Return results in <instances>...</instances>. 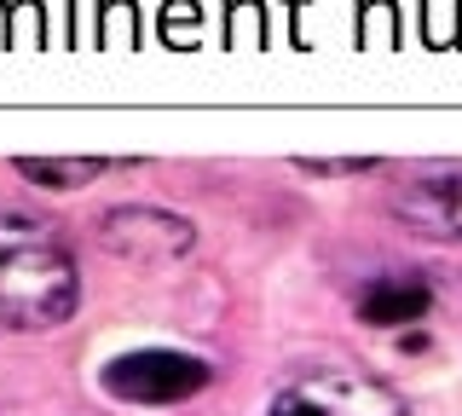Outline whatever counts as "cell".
<instances>
[{"instance_id": "8992f818", "label": "cell", "mask_w": 462, "mask_h": 416, "mask_svg": "<svg viewBox=\"0 0 462 416\" xmlns=\"http://www.w3.org/2000/svg\"><path fill=\"white\" fill-rule=\"evenodd\" d=\"M433 307V290L416 272H393V278H375L358 290V319L365 324H411Z\"/></svg>"}, {"instance_id": "5b68a950", "label": "cell", "mask_w": 462, "mask_h": 416, "mask_svg": "<svg viewBox=\"0 0 462 416\" xmlns=\"http://www.w3.org/2000/svg\"><path fill=\"white\" fill-rule=\"evenodd\" d=\"M393 214L411 232L462 243V162H439V168L404 174V185L393 191Z\"/></svg>"}, {"instance_id": "3957f363", "label": "cell", "mask_w": 462, "mask_h": 416, "mask_svg": "<svg viewBox=\"0 0 462 416\" xmlns=\"http://www.w3.org/2000/svg\"><path fill=\"white\" fill-rule=\"evenodd\" d=\"M208 376L214 370L180 347H139L105 365V393L127 399V405H180V399L202 393Z\"/></svg>"}, {"instance_id": "52a82bcc", "label": "cell", "mask_w": 462, "mask_h": 416, "mask_svg": "<svg viewBox=\"0 0 462 416\" xmlns=\"http://www.w3.org/2000/svg\"><path fill=\"white\" fill-rule=\"evenodd\" d=\"M98 168H105V162H64V156H23V162H18V174H23L29 185H52V191H76V185L98 180Z\"/></svg>"}, {"instance_id": "277c9868", "label": "cell", "mask_w": 462, "mask_h": 416, "mask_svg": "<svg viewBox=\"0 0 462 416\" xmlns=\"http://www.w3.org/2000/svg\"><path fill=\"white\" fill-rule=\"evenodd\" d=\"M98 237L110 243V254H127V261H180L191 254L197 232L168 208H151V203H127V208H110L98 220Z\"/></svg>"}, {"instance_id": "7a4b0ae2", "label": "cell", "mask_w": 462, "mask_h": 416, "mask_svg": "<svg viewBox=\"0 0 462 416\" xmlns=\"http://www.w3.org/2000/svg\"><path fill=\"white\" fill-rule=\"evenodd\" d=\"M266 416H411L404 393L387 387L382 376L358 365H312L295 370L278 393H272Z\"/></svg>"}, {"instance_id": "6da1fadb", "label": "cell", "mask_w": 462, "mask_h": 416, "mask_svg": "<svg viewBox=\"0 0 462 416\" xmlns=\"http://www.w3.org/2000/svg\"><path fill=\"white\" fill-rule=\"evenodd\" d=\"M81 307V272L47 220L0 214V329H52Z\"/></svg>"}]
</instances>
